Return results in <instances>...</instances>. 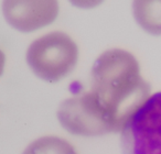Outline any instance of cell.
Listing matches in <instances>:
<instances>
[{
    "label": "cell",
    "instance_id": "obj_8",
    "mask_svg": "<svg viewBox=\"0 0 161 154\" xmlns=\"http://www.w3.org/2000/svg\"><path fill=\"white\" fill-rule=\"evenodd\" d=\"M5 63H6V56L1 50H0V76L3 75V68H5Z\"/></svg>",
    "mask_w": 161,
    "mask_h": 154
},
{
    "label": "cell",
    "instance_id": "obj_2",
    "mask_svg": "<svg viewBox=\"0 0 161 154\" xmlns=\"http://www.w3.org/2000/svg\"><path fill=\"white\" fill-rule=\"evenodd\" d=\"M76 42L63 31L40 36L29 45L27 63L34 75L47 83H58L69 76L78 62Z\"/></svg>",
    "mask_w": 161,
    "mask_h": 154
},
{
    "label": "cell",
    "instance_id": "obj_7",
    "mask_svg": "<svg viewBox=\"0 0 161 154\" xmlns=\"http://www.w3.org/2000/svg\"><path fill=\"white\" fill-rule=\"evenodd\" d=\"M104 0H69V3L73 6L82 9H92L99 6Z\"/></svg>",
    "mask_w": 161,
    "mask_h": 154
},
{
    "label": "cell",
    "instance_id": "obj_5",
    "mask_svg": "<svg viewBox=\"0 0 161 154\" xmlns=\"http://www.w3.org/2000/svg\"><path fill=\"white\" fill-rule=\"evenodd\" d=\"M132 12L143 31L154 36L161 35V0H134Z\"/></svg>",
    "mask_w": 161,
    "mask_h": 154
},
{
    "label": "cell",
    "instance_id": "obj_4",
    "mask_svg": "<svg viewBox=\"0 0 161 154\" xmlns=\"http://www.w3.org/2000/svg\"><path fill=\"white\" fill-rule=\"evenodd\" d=\"M3 12L14 29L29 33L50 25L58 14V0H3Z\"/></svg>",
    "mask_w": 161,
    "mask_h": 154
},
{
    "label": "cell",
    "instance_id": "obj_6",
    "mask_svg": "<svg viewBox=\"0 0 161 154\" xmlns=\"http://www.w3.org/2000/svg\"><path fill=\"white\" fill-rule=\"evenodd\" d=\"M22 154H80V152L67 139L47 134L32 141Z\"/></svg>",
    "mask_w": 161,
    "mask_h": 154
},
{
    "label": "cell",
    "instance_id": "obj_3",
    "mask_svg": "<svg viewBox=\"0 0 161 154\" xmlns=\"http://www.w3.org/2000/svg\"><path fill=\"white\" fill-rule=\"evenodd\" d=\"M123 154H161V92L150 96L121 127Z\"/></svg>",
    "mask_w": 161,
    "mask_h": 154
},
{
    "label": "cell",
    "instance_id": "obj_1",
    "mask_svg": "<svg viewBox=\"0 0 161 154\" xmlns=\"http://www.w3.org/2000/svg\"><path fill=\"white\" fill-rule=\"evenodd\" d=\"M88 99L109 134L118 133L128 117L150 96L136 56L123 49H109L95 60Z\"/></svg>",
    "mask_w": 161,
    "mask_h": 154
}]
</instances>
